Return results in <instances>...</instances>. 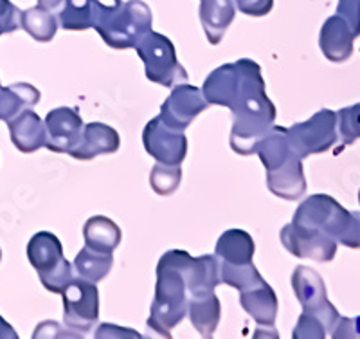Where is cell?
I'll return each mask as SVG.
<instances>
[{"mask_svg":"<svg viewBox=\"0 0 360 339\" xmlns=\"http://www.w3.org/2000/svg\"><path fill=\"white\" fill-rule=\"evenodd\" d=\"M63 2H65V0H38V6L47 9V11L54 13V11H60V9L63 8Z\"/></svg>","mask_w":360,"mask_h":339,"instance_id":"obj_40","label":"cell"},{"mask_svg":"<svg viewBox=\"0 0 360 339\" xmlns=\"http://www.w3.org/2000/svg\"><path fill=\"white\" fill-rule=\"evenodd\" d=\"M27 258L37 271L51 269L63 258L62 242L49 231H40L29 240Z\"/></svg>","mask_w":360,"mask_h":339,"instance_id":"obj_25","label":"cell"},{"mask_svg":"<svg viewBox=\"0 0 360 339\" xmlns=\"http://www.w3.org/2000/svg\"><path fill=\"white\" fill-rule=\"evenodd\" d=\"M292 287H294L299 303L303 305V312L317 316L324 323L326 331H330L332 334L340 316L335 307L328 302L326 287H324V280L321 278V274L307 266L295 267L294 274H292Z\"/></svg>","mask_w":360,"mask_h":339,"instance_id":"obj_9","label":"cell"},{"mask_svg":"<svg viewBox=\"0 0 360 339\" xmlns=\"http://www.w3.org/2000/svg\"><path fill=\"white\" fill-rule=\"evenodd\" d=\"M236 8L249 17H265L272 11L274 0H234Z\"/></svg>","mask_w":360,"mask_h":339,"instance_id":"obj_36","label":"cell"},{"mask_svg":"<svg viewBox=\"0 0 360 339\" xmlns=\"http://www.w3.org/2000/svg\"><path fill=\"white\" fill-rule=\"evenodd\" d=\"M17 332H15V328L9 325L8 321H6L2 316H0V339H17Z\"/></svg>","mask_w":360,"mask_h":339,"instance_id":"obj_39","label":"cell"},{"mask_svg":"<svg viewBox=\"0 0 360 339\" xmlns=\"http://www.w3.org/2000/svg\"><path fill=\"white\" fill-rule=\"evenodd\" d=\"M45 130H47L45 148L56 154H70V150H74L82 140V116L69 106L54 109L45 118Z\"/></svg>","mask_w":360,"mask_h":339,"instance_id":"obj_13","label":"cell"},{"mask_svg":"<svg viewBox=\"0 0 360 339\" xmlns=\"http://www.w3.org/2000/svg\"><path fill=\"white\" fill-rule=\"evenodd\" d=\"M324 335H326V327H324V323L321 321L317 316L308 314V312H303V314L299 316L297 325H295V331H294V338L323 339Z\"/></svg>","mask_w":360,"mask_h":339,"instance_id":"obj_33","label":"cell"},{"mask_svg":"<svg viewBox=\"0 0 360 339\" xmlns=\"http://www.w3.org/2000/svg\"><path fill=\"white\" fill-rule=\"evenodd\" d=\"M90 22L105 44L130 49L152 31V11L143 0H89Z\"/></svg>","mask_w":360,"mask_h":339,"instance_id":"obj_2","label":"cell"},{"mask_svg":"<svg viewBox=\"0 0 360 339\" xmlns=\"http://www.w3.org/2000/svg\"><path fill=\"white\" fill-rule=\"evenodd\" d=\"M359 200H360V192H359Z\"/></svg>","mask_w":360,"mask_h":339,"instance_id":"obj_42","label":"cell"},{"mask_svg":"<svg viewBox=\"0 0 360 339\" xmlns=\"http://www.w3.org/2000/svg\"><path fill=\"white\" fill-rule=\"evenodd\" d=\"M217 257L229 264H249L254 257V240L247 231L229 229L225 231L217 244Z\"/></svg>","mask_w":360,"mask_h":339,"instance_id":"obj_24","label":"cell"},{"mask_svg":"<svg viewBox=\"0 0 360 339\" xmlns=\"http://www.w3.org/2000/svg\"><path fill=\"white\" fill-rule=\"evenodd\" d=\"M205 106H207V101L200 89L188 83H180L160 106V119L168 127L184 132L191 125L193 119L202 111H205Z\"/></svg>","mask_w":360,"mask_h":339,"instance_id":"obj_12","label":"cell"},{"mask_svg":"<svg viewBox=\"0 0 360 339\" xmlns=\"http://www.w3.org/2000/svg\"><path fill=\"white\" fill-rule=\"evenodd\" d=\"M83 237H85V245L90 249L114 253V249L121 242V229L114 221L98 215L85 222Z\"/></svg>","mask_w":360,"mask_h":339,"instance_id":"obj_23","label":"cell"},{"mask_svg":"<svg viewBox=\"0 0 360 339\" xmlns=\"http://www.w3.org/2000/svg\"><path fill=\"white\" fill-rule=\"evenodd\" d=\"M236 17V6L233 0H202L200 22L205 37L211 44H220L225 31Z\"/></svg>","mask_w":360,"mask_h":339,"instance_id":"obj_19","label":"cell"},{"mask_svg":"<svg viewBox=\"0 0 360 339\" xmlns=\"http://www.w3.org/2000/svg\"><path fill=\"white\" fill-rule=\"evenodd\" d=\"M22 11L9 0H0V31L2 33H15L22 27Z\"/></svg>","mask_w":360,"mask_h":339,"instance_id":"obj_34","label":"cell"},{"mask_svg":"<svg viewBox=\"0 0 360 339\" xmlns=\"http://www.w3.org/2000/svg\"><path fill=\"white\" fill-rule=\"evenodd\" d=\"M266 186L274 195L287 200H295L307 192L301 157L294 156L276 170L266 172Z\"/></svg>","mask_w":360,"mask_h":339,"instance_id":"obj_16","label":"cell"},{"mask_svg":"<svg viewBox=\"0 0 360 339\" xmlns=\"http://www.w3.org/2000/svg\"><path fill=\"white\" fill-rule=\"evenodd\" d=\"M263 89L265 82L258 63L252 60H238L234 63H225L209 74L202 92L207 105L233 109L243 98Z\"/></svg>","mask_w":360,"mask_h":339,"instance_id":"obj_4","label":"cell"},{"mask_svg":"<svg viewBox=\"0 0 360 339\" xmlns=\"http://www.w3.org/2000/svg\"><path fill=\"white\" fill-rule=\"evenodd\" d=\"M332 338H360V316L356 318H339Z\"/></svg>","mask_w":360,"mask_h":339,"instance_id":"obj_37","label":"cell"},{"mask_svg":"<svg viewBox=\"0 0 360 339\" xmlns=\"http://www.w3.org/2000/svg\"><path fill=\"white\" fill-rule=\"evenodd\" d=\"M339 134L344 144H352L360 140V103L353 106H346L337 114Z\"/></svg>","mask_w":360,"mask_h":339,"instance_id":"obj_32","label":"cell"},{"mask_svg":"<svg viewBox=\"0 0 360 339\" xmlns=\"http://www.w3.org/2000/svg\"><path fill=\"white\" fill-rule=\"evenodd\" d=\"M38 101H40V90L29 83L0 87V121H13L20 112L31 109Z\"/></svg>","mask_w":360,"mask_h":339,"instance_id":"obj_21","label":"cell"},{"mask_svg":"<svg viewBox=\"0 0 360 339\" xmlns=\"http://www.w3.org/2000/svg\"><path fill=\"white\" fill-rule=\"evenodd\" d=\"M114 264V257L112 253H103V251L90 249V247H83L78 253L76 260H74V269L78 273L79 278L89 280L92 283L101 282L103 278H107L108 273Z\"/></svg>","mask_w":360,"mask_h":339,"instance_id":"obj_26","label":"cell"},{"mask_svg":"<svg viewBox=\"0 0 360 339\" xmlns=\"http://www.w3.org/2000/svg\"><path fill=\"white\" fill-rule=\"evenodd\" d=\"M188 312L189 318H191L193 327L197 328L200 332V335H204V338H211L214 334V331H217L218 323H220V300L214 296V292L193 296V298H189Z\"/></svg>","mask_w":360,"mask_h":339,"instance_id":"obj_22","label":"cell"},{"mask_svg":"<svg viewBox=\"0 0 360 339\" xmlns=\"http://www.w3.org/2000/svg\"><path fill=\"white\" fill-rule=\"evenodd\" d=\"M191 258L186 251L173 249L164 253L159 260L155 300L152 303L148 327L160 335H172L173 328L188 312V267Z\"/></svg>","mask_w":360,"mask_h":339,"instance_id":"obj_1","label":"cell"},{"mask_svg":"<svg viewBox=\"0 0 360 339\" xmlns=\"http://www.w3.org/2000/svg\"><path fill=\"white\" fill-rule=\"evenodd\" d=\"M337 135H339L337 114L330 109H323V111L311 116L308 121L288 128V140H290L292 150L301 159L328 152L335 144Z\"/></svg>","mask_w":360,"mask_h":339,"instance_id":"obj_7","label":"cell"},{"mask_svg":"<svg viewBox=\"0 0 360 339\" xmlns=\"http://www.w3.org/2000/svg\"><path fill=\"white\" fill-rule=\"evenodd\" d=\"M0 35H4V33H2V31H0Z\"/></svg>","mask_w":360,"mask_h":339,"instance_id":"obj_43","label":"cell"},{"mask_svg":"<svg viewBox=\"0 0 360 339\" xmlns=\"http://www.w3.org/2000/svg\"><path fill=\"white\" fill-rule=\"evenodd\" d=\"M231 111L234 116L231 148L240 156L256 154L259 143L274 123L276 106L272 105L265 90H258L242 99Z\"/></svg>","mask_w":360,"mask_h":339,"instance_id":"obj_5","label":"cell"},{"mask_svg":"<svg viewBox=\"0 0 360 339\" xmlns=\"http://www.w3.org/2000/svg\"><path fill=\"white\" fill-rule=\"evenodd\" d=\"M0 258H2V251H0Z\"/></svg>","mask_w":360,"mask_h":339,"instance_id":"obj_41","label":"cell"},{"mask_svg":"<svg viewBox=\"0 0 360 339\" xmlns=\"http://www.w3.org/2000/svg\"><path fill=\"white\" fill-rule=\"evenodd\" d=\"M337 15L349 25L353 37H360V0H339Z\"/></svg>","mask_w":360,"mask_h":339,"instance_id":"obj_35","label":"cell"},{"mask_svg":"<svg viewBox=\"0 0 360 339\" xmlns=\"http://www.w3.org/2000/svg\"><path fill=\"white\" fill-rule=\"evenodd\" d=\"M182 180V170L180 164H164L157 163L150 173V184L153 192L162 197H168L180 186Z\"/></svg>","mask_w":360,"mask_h":339,"instance_id":"obj_30","label":"cell"},{"mask_svg":"<svg viewBox=\"0 0 360 339\" xmlns=\"http://www.w3.org/2000/svg\"><path fill=\"white\" fill-rule=\"evenodd\" d=\"M123 335H128V338H141L139 332L134 331H121L117 325H110V323H105L99 327V331L96 332V338H123Z\"/></svg>","mask_w":360,"mask_h":339,"instance_id":"obj_38","label":"cell"},{"mask_svg":"<svg viewBox=\"0 0 360 339\" xmlns=\"http://www.w3.org/2000/svg\"><path fill=\"white\" fill-rule=\"evenodd\" d=\"M137 54L143 60L150 82L164 87L180 85L188 82V73L176 60L175 45L168 37L150 31L135 45Z\"/></svg>","mask_w":360,"mask_h":339,"instance_id":"obj_6","label":"cell"},{"mask_svg":"<svg viewBox=\"0 0 360 339\" xmlns=\"http://www.w3.org/2000/svg\"><path fill=\"white\" fill-rule=\"evenodd\" d=\"M220 278L221 282L238 290L249 289V287L263 282L262 274L254 267L252 261H249V264H229V261H221Z\"/></svg>","mask_w":360,"mask_h":339,"instance_id":"obj_28","label":"cell"},{"mask_svg":"<svg viewBox=\"0 0 360 339\" xmlns=\"http://www.w3.org/2000/svg\"><path fill=\"white\" fill-rule=\"evenodd\" d=\"M283 245L294 257L311 258L315 261H330L337 254V240L323 231L307 226L288 224L281 229Z\"/></svg>","mask_w":360,"mask_h":339,"instance_id":"obj_10","label":"cell"},{"mask_svg":"<svg viewBox=\"0 0 360 339\" xmlns=\"http://www.w3.org/2000/svg\"><path fill=\"white\" fill-rule=\"evenodd\" d=\"M240 303L247 311V314L263 327H272L278 316V298L272 287L263 280L249 289L240 290Z\"/></svg>","mask_w":360,"mask_h":339,"instance_id":"obj_18","label":"cell"},{"mask_svg":"<svg viewBox=\"0 0 360 339\" xmlns=\"http://www.w3.org/2000/svg\"><path fill=\"white\" fill-rule=\"evenodd\" d=\"M58 22L67 31H85L92 27L89 0H65L58 15Z\"/></svg>","mask_w":360,"mask_h":339,"instance_id":"obj_29","label":"cell"},{"mask_svg":"<svg viewBox=\"0 0 360 339\" xmlns=\"http://www.w3.org/2000/svg\"><path fill=\"white\" fill-rule=\"evenodd\" d=\"M353 42H355V37L352 29L339 15L330 17L324 22L321 29L319 45L328 60L337 61V63L348 60L353 53Z\"/></svg>","mask_w":360,"mask_h":339,"instance_id":"obj_17","label":"cell"},{"mask_svg":"<svg viewBox=\"0 0 360 339\" xmlns=\"http://www.w3.org/2000/svg\"><path fill=\"white\" fill-rule=\"evenodd\" d=\"M292 222L319 229L339 244L360 249V213H349L333 197L323 193L311 195L299 206Z\"/></svg>","mask_w":360,"mask_h":339,"instance_id":"obj_3","label":"cell"},{"mask_svg":"<svg viewBox=\"0 0 360 339\" xmlns=\"http://www.w3.org/2000/svg\"><path fill=\"white\" fill-rule=\"evenodd\" d=\"M63 307L65 327L76 335L89 334L99 319V292L96 283L74 278V282L63 290Z\"/></svg>","mask_w":360,"mask_h":339,"instance_id":"obj_8","label":"cell"},{"mask_svg":"<svg viewBox=\"0 0 360 339\" xmlns=\"http://www.w3.org/2000/svg\"><path fill=\"white\" fill-rule=\"evenodd\" d=\"M58 18L54 17V13L47 11V9L31 8L22 11V29H25L29 37L34 38L37 42H51L58 31Z\"/></svg>","mask_w":360,"mask_h":339,"instance_id":"obj_27","label":"cell"},{"mask_svg":"<svg viewBox=\"0 0 360 339\" xmlns=\"http://www.w3.org/2000/svg\"><path fill=\"white\" fill-rule=\"evenodd\" d=\"M220 278V264L218 257L204 254V257L191 258L188 267V292L189 298L193 296L214 292Z\"/></svg>","mask_w":360,"mask_h":339,"instance_id":"obj_20","label":"cell"},{"mask_svg":"<svg viewBox=\"0 0 360 339\" xmlns=\"http://www.w3.org/2000/svg\"><path fill=\"white\" fill-rule=\"evenodd\" d=\"M8 125L13 144L22 154H33V152L45 147V140H47L45 121H41V118L37 112L25 109L24 112H20Z\"/></svg>","mask_w":360,"mask_h":339,"instance_id":"obj_15","label":"cell"},{"mask_svg":"<svg viewBox=\"0 0 360 339\" xmlns=\"http://www.w3.org/2000/svg\"><path fill=\"white\" fill-rule=\"evenodd\" d=\"M38 278L47 290L54 295H63V290L74 282V267L69 260L62 258L51 269L38 271Z\"/></svg>","mask_w":360,"mask_h":339,"instance_id":"obj_31","label":"cell"},{"mask_svg":"<svg viewBox=\"0 0 360 339\" xmlns=\"http://www.w3.org/2000/svg\"><path fill=\"white\" fill-rule=\"evenodd\" d=\"M119 144L121 140L114 128L103 123H89L83 127L82 140L69 156L79 161H90L103 154H114L119 150Z\"/></svg>","mask_w":360,"mask_h":339,"instance_id":"obj_14","label":"cell"},{"mask_svg":"<svg viewBox=\"0 0 360 339\" xmlns=\"http://www.w3.org/2000/svg\"><path fill=\"white\" fill-rule=\"evenodd\" d=\"M143 143L146 152L157 163L164 164H182L188 152V141L184 132L168 127L166 123L157 116L148 123L143 132Z\"/></svg>","mask_w":360,"mask_h":339,"instance_id":"obj_11","label":"cell"}]
</instances>
